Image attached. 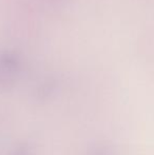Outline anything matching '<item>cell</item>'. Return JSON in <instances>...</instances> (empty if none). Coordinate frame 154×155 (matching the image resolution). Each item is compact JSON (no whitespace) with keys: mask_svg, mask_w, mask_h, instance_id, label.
I'll return each instance as SVG.
<instances>
[{"mask_svg":"<svg viewBox=\"0 0 154 155\" xmlns=\"http://www.w3.org/2000/svg\"><path fill=\"white\" fill-rule=\"evenodd\" d=\"M94 155H107L106 153H103V152H97L96 154H94Z\"/></svg>","mask_w":154,"mask_h":155,"instance_id":"cell-1","label":"cell"}]
</instances>
